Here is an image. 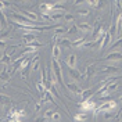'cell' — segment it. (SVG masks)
Returning a JSON list of instances; mask_svg holds the SVG:
<instances>
[{
    "mask_svg": "<svg viewBox=\"0 0 122 122\" xmlns=\"http://www.w3.org/2000/svg\"><path fill=\"white\" fill-rule=\"evenodd\" d=\"M118 108V103L115 100H104L100 106H97L96 111H94V115L99 114H104V112H110V111H114Z\"/></svg>",
    "mask_w": 122,
    "mask_h": 122,
    "instance_id": "1",
    "label": "cell"
},
{
    "mask_svg": "<svg viewBox=\"0 0 122 122\" xmlns=\"http://www.w3.org/2000/svg\"><path fill=\"white\" fill-rule=\"evenodd\" d=\"M81 112H94L96 108H97V104L93 101V100H85V101H81Z\"/></svg>",
    "mask_w": 122,
    "mask_h": 122,
    "instance_id": "2",
    "label": "cell"
},
{
    "mask_svg": "<svg viewBox=\"0 0 122 122\" xmlns=\"http://www.w3.org/2000/svg\"><path fill=\"white\" fill-rule=\"evenodd\" d=\"M100 74H104V75H111L114 76V74L118 72V67L117 65H112V64H108V65H103L100 67Z\"/></svg>",
    "mask_w": 122,
    "mask_h": 122,
    "instance_id": "3",
    "label": "cell"
},
{
    "mask_svg": "<svg viewBox=\"0 0 122 122\" xmlns=\"http://www.w3.org/2000/svg\"><path fill=\"white\" fill-rule=\"evenodd\" d=\"M65 89L67 90H69L71 93H74V94H76V96H81L82 94V89L79 87V85L76 83V82H65Z\"/></svg>",
    "mask_w": 122,
    "mask_h": 122,
    "instance_id": "4",
    "label": "cell"
},
{
    "mask_svg": "<svg viewBox=\"0 0 122 122\" xmlns=\"http://www.w3.org/2000/svg\"><path fill=\"white\" fill-rule=\"evenodd\" d=\"M103 60L110 61V62H117V61H122V53L121 51H110L106 57H103Z\"/></svg>",
    "mask_w": 122,
    "mask_h": 122,
    "instance_id": "5",
    "label": "cell"
},
{
    "mask_svg": "<svg viewBox=\"0 0 122 122\" xmlns=\"http://www.w3.org/2000/svg\"><path fill=\"white\" fill-rule=\"evenodd\" d=\"M94 71H96V64H90V65H87V67L85 68V72L81 75V81H86V79H89V78L94 74Z\"/></svg>",
    "mask_w": 122,
    "mask_h": 122,
    "instance_id": "6",
    "label": "cell"
},
{
    "mask_svg": "<svg viewBox=\"0 0 122 122\" xmlns=\"http://www.w3.org/2000/svg\"><path fill=\"white\" fill-rule=\"evenodd\" d=\"M65 64L68 65V68H71V69H75L76 68V64H78V56L76 54H74V53H71L65 58Z\"/></svg>",
    "mask_w": 122,
    "mask_h": 122,
    "instance_id": "7",
    "label": "cell"
},
{
    "mask_svg": "<svg viewBox=\"0 0 122 122\" xmlns=\"http://www.w3.org/2000/svg\"><path fill=\"white\" fill-rule=\"evenodd\" d=\"M76 28H78V30H81L83 35H86V33L92 32V24H89V22H79V24H76Z\"/></svg>",
    "mask_w": 122,
    "mask_h": 122,
    "instance_id": "8",
    "label": "cell"
},
{
    "mask_svg": "<svg viewBox=\"0 0 122 122\" xmlns=\"http://www.w3.org/2000/svg\"><path fill=\"white\" fill-rule=\"evenodd\" d=\"M20 13H21L24 17H26L29 21H32V22H40V21H38V14H36V13H32L29 10H22V11H20Z\"/></svg>",
    "mask_w": 122,
    "mask_h": 122,
    "instance_id": "9",
    "label": "cell"
},
{
    "mask_svg": "<svg viewBox=\"0 0 122 122\" xmlns=\"http://www.w3.org/2000/svg\"><path fill=\"white\" fill-rule=\"evenodd\" d=\"M96 89H85L83 92H82V94H81V100L82 101H85V100H90L92 96L96 93Z\"/></svg>",
    "mask_w": 122,
    "mask_h": 122,
    "instance_id": "10",
    "label": "cell"
},
{
    "mask_svg": "<svg viewBox=\"0 0 122 122\" xmlns=\"http://www.w3.org/2000/svg\"><path fill=\"white\" fill-rule=\"evenodd\" d=\"M68 74H69V78L72 79V82H76L78 83V81H81V72L78 71V69H71L68 68Z\"/></svg>",
    "mask_w": 122,
    "mask_h": 122,
    "instance_id": "11",
    "label": "cell"
},
{
    "mask_svg": "<svg viewBox=\"0 0 122 122\" xmlns=\"http://www.w3.org/2000/svg\"><path fill=\"white\" fill-rule=\"evenodd\" d=\"M89 118V114L87 112H76L74 115V121L75 122H86Z\"/></svg>",
    "mask_w": 122,
    "mask_h": 122,
    "instance_id": "12",
    "label": "cell"
},
{
    "mask_svg": "<svg viewBox=\"0 0 122 122\" xmlns=\"http://www.w3.org/2000/svg\"><path fill=\"white\" fill-rule=\"evenodd\" d=\"M111 40H112V36L107 32L106 35H104V38H103V40H101V47H100V51H101L103 49H106L107 46L111 43Z\"/></svg>",
    "mask_w": 122,
    "mask_h": 122,
    "instance_id": "13",
    "label": "cell"
},
{
    "mask_svg": "<svg viewBox=\"0 0 122 122\" xmlns=\"http://www.w3.org/2000/svg\"><path fill=\"white\" fill-rule=\"evenodd\" d=\"M10 101H11L10 96L4 94V93H0V107H6V106H8V104H10Z\"/></svg>",
    "mask_w": 122,
    "mask_h": 122,
    "instance_id": "14",
    "label": "cell"
},
{
    "mask_svg": "<svg viewBox=\"0 0 122 122\" xmlns=\"http://www.w3.org/2000/svg\"><path fill=\"white\" fill-rule=\"evenodd\" d=\"M115 25H117V35H121L122 33V13L118 14L117 21H115Z\"/></svg>",
    "mask_w": 122,
    "mask_h": 122,
    "instance_id": "15",
    "label": "cell"
},
{
    "mask_svg": "<svg viewBox=\"0 0 122 122\" xmlns=\"http://www.w3.org/2000/svg\"><path fill=\"white\" fill-rule=\"evenodd\" d=\"M50 15V21H54V22H58L60 20H64V13H51Z\"/></svg>",
    "mask_w": 122,
    "mask_h": 122,
    "instance_id": "16",
    "label": "cell"
},
{
    "mask_svg": "<svg viewBox=\"0 0 122 122\" xmlns=\"http://www.w3.org/2000/svg\"><path fill=\"white\" fill-rule=\"evenodd\" d=\"M65 33H67V28L62 26V25H57L54 28V36H58L60 38V35H65Z\"/></svg>",
    "mask_w": 122,
    "mask_h": 122,
    "instance_id": "17",
    "label": "cell"
},
{
    "mask_svg": "<svg viewBox=\"0 0 122 122\" xmlns=\"http://www.w3.org/2000/svg\"><path fill=\"white\" fill-rule=\"evenodd\" d=\"M30 62H32V71L36 72V71L40 68V58L38 57V54H35V58L30 61Z\"/></svg>",
    "mask_w": 122,
    "mask_h": 122,
    "instance_id": "18",
    "label": "cell"
},
{
    "mask_svg": "<svg viewBox=\"0 0 122 122\" xmlns=\"http://www.w3.org/2000/svg\"><path fill=\"white\" fill-rule=\"evenodd\" d=\"M57 45L60 46V47L62 46V47H67V49H68V47H71L72 42H71L68 38H61V39H58V43H57Z\"/></svg>",
    "mask_w": 122,
    "mask_h": 122,
    "instance_id": "19",
    "label": "cell"
},
{
    "mask_svg": "<svg viewBox=\"0 0 122 122\" xmlns=\"http://www.w3.org/2000/svg\"><path fill=\"white\" fill-rule=\"evenodd\" d=\"M60 54H61V47L57 43H54L53 46V60H58L60 58Z\"/></svg>",
    "mask_w": 122,
    "mask_h": 122,
    "instance_id": "20",
    "label": "cell"
},
{
    "mask_svg": "<svg viewBox=\"0 0 122 122\" xmlns=\"http://www.w3.org/2000/svg\"><path fill=\"white\" fill-rule=\"evenodd\" d=\"M118 87H119V83H118L117 81H114V82H110V83L107 85L106 89L110 92V93H112V92H115L117 89H118Z\"/></svg>",
    "mask_w": 122,
    "mask_h": 122,
    "instance_id": "21",
    "label": "cell"
},
{
    "mask_svg": "<svg viewBox=\"0 0 122 122\" xmlns=\"http://www.w3.org/2000/svg\"><path fill=\"white\" fill-rule=\"evenodd\" d=\"M7 25V18H6V14L4 11H0V29H4Z\"/></svg>",
    "mask_w": 122,
    "mask_h": 122,
    "instance_id": "22",
    "label": "cell"
},
{
    "mask_svg": "<svg viewBox=\"0 0 122 122\" xmlns=\"http://www.w3.org/2000/svg\"><path fill=\"white\" fill-rule=\"evenodd\" d=\"M100 28H101V24H100V18H97V20L94 21V30H93V38H94V39L97 38V33H99Z\"/></svg>",
    "mask_w": 122,
    "mask_h": 122,
    "instance_id": "23",
    "label": "cell"
},
{
    "mask_svg": "<svg viewBox=\"0 0 122 122\" xmlns=\"http://www.w3.org/2000/svg\"><path fill=\"white\" fill-rule=\"evenodd\" d=\"M17 46H18V45H15V46H13V47H8V49H6V50L3 51V54H4V56H7V57H11V56L15 53V50H17Z\"/></svg>",
    "mask_w": 122,
    "mask_h": 122,
    "instance_id": "24",
    "label": "cell"
},
{
    "mask_svg": "<svg viewBox=\"0 0 122 122\" xmlns=\"http://www.w3.org/2000/svg\"><path fill=\"white\" fill-rule=\"evenodd\" d=\"M117 49H122V38H119L118 40H115L112 46H111V51H115Z\"/></svg>",
    "mask_w": 122,
    "mask_h": 122,
    "instance_id": "25",
    "label": "cell"
},
{
    "mask_svg": "<svg viewBox=\"0 0 122 122\" xmlns=\"http://www.w3.org/2000/svg\"><path fill=\"white\" fill-rule=\"evenodd\" d=\"M36 87H38L39 93H40L42 96H45V93H46V92H47V89H46V86H45V85H43V83H42L40 81H39L38 83H36Z\"/></svg>",
    "mask_w": 122,
    "mask_h": 122,
    "instance_id": "26",
    "label": "cell"
},
{
    "mask_svg": "<svg viewBox=\"0 0 122 122\" xmlns=\"http://www.w3.org/2000/svg\"><path fill=\"white\" fill-rule=\"evenodd\" d=\"M90 14V8L89 7H85V8H79L78 10V15H81V17H86V15Z\"/></svg>",
    "mask_w": 122,
    "mask_h": 122,
    "instance_id": "27",
    "label": "cell"
},
{
    "mask_svg": "<svg viewBox=\"0 0 122 122\" xmlns=\"http://www.w3.org/2000/svg\"><path fill=\"white\" fill-rule=\"evenodd\" d=\"M64 21H65V22H74V21H75V15L69 14V13L64 14Z\"/></svg>",
    "mask_w": 122,
    "mask_h": 122,
    "instance_id": "28",
    "label": "cell"
},
{
    "mask_svg": "<svg viewBox=\"0 0 122 122\" xmlns=\"http://www.w3.org/2000/svg\"><path fill=\"white\" fill-rule=\"evenodd\" d=\"M75 33H78V28H76V24H72V26L69 29H67L65 35H75Z\"/></svg>",
    "mask_w": 122,
    "mask_h": 122,
    "instance_id": "29",
    "label": "cell"
},
{
    "mask_svg": "<svg viewBox=\"0 0 122 122\" xmlns=\"http://www.w3.org/2000/svg\"><path fill=\"white\" fill-rule=\"evenodd\" d=\"M50 121H53V122H60L61 121V114L58 112V111H54L53 112V117H51V119Z\"/></svg>",
    "mask_w": 122,
    "mask_h": 122,
    "instance_id": "30",
    "label": "cell"
},
{
    "mask_svg": "<svg viewBox=\"0 0 122 122\" xmlns=\"http://www.w3.org/2000/svg\"><path fill=\"white\" fill-rule=\"evenodd\" d=\"M53 110H51V108H47V110H46L45 111V114H43V117H45L46 119H51V117H53Z\"/></svg>",
    "mask_w": 122,
    "mask_h": 122,
    "instance_id": "31",
    "label": "cell"
},
{
    "mask_svg": "<svg viewBox=\"0 0 122 122\" xmlns=\"http://www.w3.org/2000/svg\"><path fill=\"white\" fill-rule=\"evenodd\" d=\"M110 94H111V93L107 90V89H104L103 92H100V93H99V97H100V99H107Z\"/></svg>",
    "mask_w": 122,
    "mask_h": 122,
    "instance_id": "32",
    "label": "cell"
},
{
    "mask_svg": "<svg viewBox=\"0 0 122 122\" xmlns=\"http://www.w3.org/2000/svg\"><path fill=\"white\" fill-rule=\"evenodd\" d=\"M114 8L118 13H122V3L121 1H114Z\"/></svg>",
    "mask_w": 122,
    "mask_h": 122,
    "instance_id": "33",
    "label": "cell"
},
{
    "mask_svg": "<svg viewBox=\"0 0 122 122\" xmlns=\"http://www.w3.org/2000/svg\"><path fill=\"white\" fill-rule=\"evenodd\" d=\"M42 106H43V103H42V101H36V104H35V108H33V111H35V112H39V111L42 110Z\"/></svg>",
    "mask_w": 122,
    "mask_h": 122,
    "instance_id": "34",
    "label": "cell"
},
{
    "mask_svg": "<svg viewBox=\"0 0 122 122\" xmlns=\"http://www.w3.org/2000/svg\"><path fill=\"white\" fill-rule=\"evenodd\" d=\"M115 115H114V111H110V112H104V118L106 119H112Z\"/></svg>",
    "mask_w": 122,
    "mask_h": 122,
    "instance_id": "35",
    "label": "cell"
},
{
    "mask_svg": "<svg viewBox=\"0 0 122 122\" xmlns=\"http://www.w3.org/2000/svg\"><path fill=\"white\" fill-rule=\"evenodd\" d=\"M40 15H42V20H43V21H50V15H49V14L40 13Z\"/></svg>",
    "mask_w": 122,
    "mask_h": 122,
    "instance_id": "36",
    "label": "cell"
},
{
    "mask_svg": "<svg viewBox=\"0 0 122 122\" xmlns=\"http://www.w3.org/2000/svg\"><path fill=\"white\" fill-rule=\"evenodd\" d=\"M7 6H10L8 3H4V1H0V11H3L4 8L7 7Z\"/></svg>",
    "mask_w": 122,
    "mask_h": 122,
    "instance_id": "37",
    "label": "cell"
},
{
    "mask_svg": "<svg viewBox=\"0 0 122 122\" xmlns=\"http://www.w3.org/2000/svg\"><path fill=\"white\" fill-rule=\"evenodd\" d=\"M46 121H47V119H46L43 115H40V117H38V118L35 119V122H46Z\"/></svg>",
    "mask_w": 122,
    "mask_h": 122,
    "instance_id": "38",
    "label": "cell"
},
{
    "mask_svg": "<svg viewBox=\"0 0 122 122\" xmlns=\"http://www.w3.org/2000/svg\"><path fill=\"white\" fill-rule=\"evenodd\" d=\"M118 100H119V101H122V94L119 96V97H118Z\"/></svg>",
    "mask_w": 122,
    "mask_h": 122,
    "instance_id": "39",
    "label": "cell"
}]
</instances>
